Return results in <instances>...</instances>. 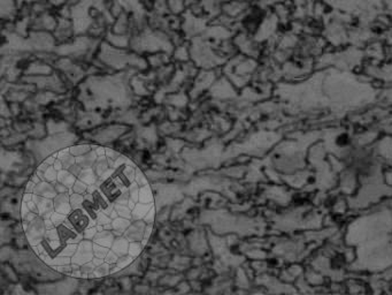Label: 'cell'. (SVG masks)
<instances>
[{"label":"cell","mask_w":392,"mask_h":295,"mask_svg":"<svg viewBox=\"0 0 392 295\" xmlns=\"http://www.w3.org/2000/svg\"><path fill=\"white\" fill-rule=\"evenodd\" d=\"M33 253V252H27V250H21V252L16 253L14 255L16 270L21 272V274H29L31 278L40 280V281H52V280L60 279L61 274L48 268L45 262L43 261L40 256L37 257Z\"/></svg>","instance_id":"obj_1"},{"label":"cell","mask_w":392,"mask_h":295,"mask_svg":"<svg viewBox=\"0 0 392 295\" xmlns=\"http://www.w3.org/2000/svg\"><path fill=\"white\" fill-rule=\"evenodd\" d=\"M68 220L72 222V227L81 235L85 233L87 228L97 226V220H94L83 208L72 209V213L68 215Z\"/></svg>","instance_id":"obj_2"},{"label":"cell","mask_w":392,"mask_h":295,"mask_svg":"<svg viewBox=\"0 0 392 295\" xmlns=\"http://www.w3.org/2000/svg\"><path fill=\"white\" fill-rule=\"evenodd\" d=\"M46 228L45 220H43L40 217H36L35 220L29 222L26 235H27L28 242L31 247L42 244L43 240L45 239Z\"/></svg>","instance_id":"obj_3"},{"label":"cell","mask_w":392,"mask_h":295,"mask_svg":"<svg viewBox=\"0 0 392 295\" xmlns=\"http://www.w3.org/2000/svg\"><path fill=\"white\" fill-rule=\"evenodd\" d=\"M94 255V245L87 239H83V241H81L77 247L76 255L72 257V263H75L77 265L85 264L87 262L92 261Z\"/></svg>","instance_id":"obj_4"},{"label":"cell","mask_w":392,"mask_h":295,"mask_svg":"<svg viewBox=\"0 0 392 295\" xmlns=\"http://www.w3.org/2000/svg\"><path fill=\"white\" fill-rule=\"evenodd\" d=\"M57 230L59 237H60L61 241H62V244L79 245L85 239L83 235L76 231L75 228L67 226L65 222H62L61 225L57 226Z\"/></svg>","instance_id":"obj_5"},{"label":"cell","mask_w":392,"mask_h":295,"mask_svg":"<svg viewBox=\"0 0 392 295\" xmlns=\"http://www.w3.org/2000/svg\"><path fill=\"white\" fill-rule=\"evenodd\" d=\"M145 230H146V227H145L144 222L139 220V222H135V224L130 225L129 227L127 228V231H126V237H127L130 242H135V241L138 242V241L144 239Z\"/></svg>","instance_id":"obj_6"},{"label":"cell","mask_w":392,"mask_h":295,"mask_svg":"<svg viewBox=\"0 0 392 295\" xmlns=\"http://www.w3.org/2000/svg\"><path fill=\"white\" fill-rule=\"evenodd\" d=\"M55 211L62 213V215H70L72 211V204H70V198H68V194H58L55 200Z\"/></svg>","instance_id":"obj_7"},{"label":"cell","mask_w":392,"mask_h":295,"mask_svg":"<svg viewBox=\"0 0 392 295\" xmlns=\"http://www.w3.org/2000/svg\"><path fill=\"white\" fill-rule=\"evenodd\" d=\"M33 193L36 195H40L43 198H55L57 196L58 193L55 191V185L53 183H46V181H42V183H37L36 188L33 191Z\"/></svg>","instance_id":"obj_8"},{"label":"cell","mask_w":392,"mask_h":295,"mask_svg":"<svg viewBox=\"0 0 392 295\" xmlns=\"http://www.w3.org/2000/svg\"><path fill=\"white\" fill-rule=\"evenodd\" d=\"M167 6L172 16H181L187 11V0H167Z\"/></svg>","instance_id":"obj_9"},{"label":"cell","mask_w":392,"mask_h":295,"mask_svg":"<svg viewBox=\"0 0 392 295\" xmlns=\"http://www.w3.org/2000/svg\"><path fill=\"white\" fill-rule=\"evenodd\" d=\"M129 242L127 237H119L113 242L112 250L119 256H124L129 254Z\"/></svg>","instance_id":"obj_10"},{"label":"cell","mask_w":392,"mask_h":295,"mask_svg":"<svg viewBox=\"0 0 392 295\" xmlns=\"http://www.w3.org/2000/svg\"><path fill=\"white\" fill-rule=\"evenodd\" d=\"M97 152H89V154H85V155H82L81 157H77L76 159V163L81 166L82 168H92L94 161H96Z\"/></svg>","instance_id":"obj_11"},{"label":"cell","mask_w":392,"mask_h":295,"mask_svg":"<svg viewBox=\"0 0 392 295\" xmlns=\"http://www.w3.org/2000/svg\"><path fill=\"white\" fill-rule=\"evenodd\" d=\"M58 181L64 183L68 188H72L75 183V176L70 170H60L58 172Z\"/></svg>","instance_id":"obj_12"},{"label":"cell","mask_w":392,"mask_h":295,"mask_svg":"<svg viewBox=\"0 0 392 295\" xmlns=\"http://www.w3.org/2000/svg\"><path fill=\"white\" fill-rule=\"evenodd\" d=\"M109 274H111V264L105 262L99 267H97L96 270L90 274V277H104V276Z\"/></svg>","instance_id":"obj_13"},{"label":"cell","mask_w":392,"mask_h":295,"mask_svg":"<svg viewBox=\"0 0 392 295\" xmlns=\"http://www.w3.org/2000/svg\"><path fill=\"white\" fill-rule=\"evenodd\" d=\"M85 196L80 193H72L70 194V204H72V209H79V208H83V202H85Z\"/></svg>","instance_id":"obj_14"},{"label":"cell","mask_w":392,"mask_h":295,"mask_svg":"<svg viewBox=\"0 0 392 295\" xmlns=\"http://www.w3.org/2000/svg\"><path fill=\"white\" fill-rule=\"evenodd\" d=\"M70 154L74 156H82L85 155V154H88L89 151H90V146H72V148H70Z\"/></svg>","instance_id":"obj_15"},{"label":"cell","mask_w":392,"mask_h":295,"mask_svg":"<svg viewBox=\"0 0 392 295\" xmlns=\"http://www.w3.org/2000/svg\"><path fill=\"white\" fill-rule=\"evenodd\" d=\"M88 188L89 185H87L85 181L79 180V181H76L75 185L72 187V191L75 193H80V194L85 195V193H88Z\"/></svg>","instance_id":"obj_16"},{"label":"cell","mask_w":392,"mask_h":295,"mask_svg":"<svg viewBox=\"0 0 392 295\" xmlns=\"http://www.w3.org/2000/svg\"><path fill=\"white\" fill-rule=\"evenodd\" d=\"M67 217H68L67 215H62V213L55 211V213H52L51 220L55 222V227H57V226L61 225L67 220Z\"/></svg>","instance_id":"obj_17"},{"label":"cell","mask_w":392,"mask_h":295,"mask_svg":"<svg viewBox=\"0 0 392 295\" xmlns=\"http://www.w3.org/2000/svg\"><path fill=\"white\" fill-rule=\"evenodd\" d=\"M96 268L97 265L94 264V262L90 261L87 262L85 264H82V268L80 269H81L82 274H89V276H90V274L96 270Z\"/></svg>","instance_id":"obj_18"},{"label":"cell","mask_w":392,"mask_h":295,"mask_svg":"<svg viewBox=\"0 0 392 295\" xmlns=\"http://www.w3.org/2000/svg\"><path fill=\"white\" fill-rule=\"evenodd\" d=\"M55 179H58V172L55 166L52 165L45 171V180H48L50 183H55Z\"/></svg>","instance_id":"obj_19"},{"label":"cell","mask_w":392,"mask_h":295,"mask_svg":"<svg viewBox=\"0 0 392 295\" xmlns=\"http://www.w3.org/2000/svg\"><path fill=\"white\" fill-rule=\"evenodd\" d=\"M97 226H92V227H89L85 230V233H83V237H85V239H87V240H91V239H94V237L97 235Z\"/></svg>","instance_id":"obj_20"},{"label":"cell","mask_w":392,"mask_h":295,"mask_svg":"<svg viewBox=\"0 0 392 295\" xmlns=\"http://www.w3.org/2000/svg\"><path fill=\"white\" fill-rule=\"evenodd\" d=\"M119 259H120V257H119L118 254L111 250V252H109V254L106 255L105 262H107L109 264H115Z\"/></svg>","instance_id":"obj_21"},{"label":"cell","mask_w":392,"mask_h":295,"mask_svg":"<svg viewBox=\"0 0 392 295\" xmlns=\"http://www.w3.org/2000/svg\"><path fill=\"white\" fill-rule=\"evenodd\" d=\"M55 185V191H57L58 194H65V193L68 192L70 188H68L66 185L61 183H52Z\"/></svg>","instance_id":"obj_22"},{"label":"cell","mask_w":392,"mask_h":295,"mask_svg":"<svg viewBox=\"0 0 392 295\" xmlns=\"http://www.w3.org/2000/svg\"><path fill=\"white\" fill-rule=\"evenodd\" d=\"M152 232V225L146 226V230H145V235H144V239H143V245L146 244V241H148V237H150V235H151Z\"/></svg>","instance_id":"obj_23"},{"label":"cell","mask_w":392,"mask_h":295,"mask_svg":"<svg viewBox=\"0 0 392 295\" xmlns=\"http://www.w3.org/2000/svg\"><path fill=\"white\" fill-rule=\"evenodd\" d=\"M36 185L37 183H33V180L29 181L27 186H26V193H33L35 188H36Z\"/></svg>","instance_id":"obj_24"},{"label":"cell","mask_w":392,"mask_h":295,"mask_svg":"<svg viewBox=\"0 0 392 295\" xmlns=\"http://www.w3.org/2000/svg\"><path fill=\"white\" fill-rule=\"evenodd\" d=\"M153 216H154V210L153 209H152V210L148 211V215L145 216V222H152V220H153Z\"/></svg>","instance_id":"obj_25"}]
</instances>
